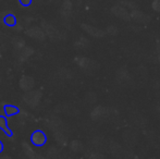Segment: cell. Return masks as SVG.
Listing matches in <instances>:
<instances>
[{"mask_svg":"<svg viewBox=\"0 0 160 159\" xmlns=\"http://www.w3.org/2000/svg\"><path fill=\"white\" fill-rule=\"evenodd\" d=\"M3 148H4V146H3V143H2L1 141H0V154H1L2 152H3Z\"/></svg>","mask_w":160,"mask_h":159,"instance_id":"obj_6","label":"cell"},{"mask_svg":"<svg viewBox=\"0 0 160 159\" xmlns=\"http://www.w3.org/2000/svg\"><path fill=\"white\" fill-rule=\"evenodd\" d=\"M3 112L7 116V118L13 117V116H17L20 113L19 107L14 106V105H4L3 106Z\"/></svg>","mask_w":160,"mask_h":159,"instance_id":"obj_3","label":"cell"},{"mask_svg":"<svg viewBox=\"0 0 160 159\" xmlns=\"http://www.w3.org/2000/svg\"><path fill=\"white\" fill-rule=\"evenodd\" d=\"M31 143L36 147H42L47 143V135L42 130H35L31 134Z\"/></svg>","mask_w":160,"mask_h":159,"instance_id":"obj_1","label":"cell"},{"mask_svg":"<svg viewBox=\"0 0 160 159\" xmlns=\"http://www.w3.org/2000/svg\"><path fill=\"white\" fill-rule=\"evenodd\" d=\"M0 130L6 134L8 137H11L13 135V132L12 130L9 127L8 125V120L4 116H0Z\"/></svg>","mask_w":160,"mask_h":159,"instance_id":"obj_2","label":"cell"},{"mask_svg":"<svg viewBox=\"0 0 160 159\" xmlns=\"http://www.w3.org/2000/svg\"><path fill=\"white\" fill-rule=\"evenodd\" d=\"M17 17L13 14H7L6 17H3V23L4 25L9 26V27H13V26L17 25Z\"/></svg>","mask_w":160,"mask_h":159,"instance_id":"obj_4","label":"cell"},{"mask_svg":"<svg viewBox=\"0 0 160 159\" xmlns=\"http://www.w3.org/2000/svg\"><path fill=\"white\" fill-rule=\"evenodd\" d=\"M20 4L23 7H28L31 6V3H32V0H19Z\"/></svg>","mask_w":160,"mask_h":159,"instance_id":"obj_5","label":"cell"}]
</instances>
